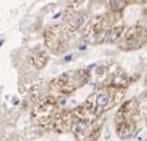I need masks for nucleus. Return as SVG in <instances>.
I'll return each instance as SVG.
<instances>
[{"label":"nucleus","mask_w":147,"mask_h":141,"mask_svg":"<svg viewBox=\"0 0 147 141\" xmlns=\"http://www.w3.org/2000/svg\"><path fill=\"white\" fill-rule=\"evenodd\" d=\"M120 31H121V29H115V30L109 31V34L107 35V41L108 42H115L116 40L119 38V35H120Z\"/></svg>","instance_id":"obj_2"},{"label":"nucleus","mask_w":147,"mask_h":141,"mask_svg":"<svg viewBox=\"0 0 147 141\" xmlns=\"http://www.w3.org/2000/svg\"><path fill=\"white\" fill-rule=\"evenodd\" d=\"M109 100H111V98L108 94H98L96 96V106L98 109H105L109 105Z\"/></svg>","instance_id":"obj_1"},{"label":"nucleus","mask_w":147,"mask_h":141,"mask_svg":"<svg viewBox=\"0 0 147 141\" xmlns=\"http://www.w3.org/2000/svg\"><path fill=\"white\" fill-rule=\"evenodd\" d=\"M82 23H84V18H82V16H78V18L74 19V22H73V27H74V29L80 27Z\"/></svg>","instance_id":"obj_4"},{"label":"nucleus","mask_w":147,"mask_h":141,"mask_svg":"<svg viewBox=\"0 0 147 141\" xmlns=\"http://www.w3.org/2000/svg\"><path fill=\"white\" fill-rule=\"evenodd\" d=\"M86 129V123L85 122H77L76 126H74V133L76 134H82Z\"/></svg>","instance_id":"obj_3"},{"label":"nucleus","mask_w":147,"mask_h":141,"mask_svg":"<svg viewBox=\"0 0 147 141\" xmlns=\"http://www.w3.org/2000/svg\"><path fill=\"white\" fill-rule=\"evenodd\" d=\"M3 42H4V41H3V40H1V41H0V46L3 45Z\"/></svg>","instance_id":"obj_5"}]
</instances>
